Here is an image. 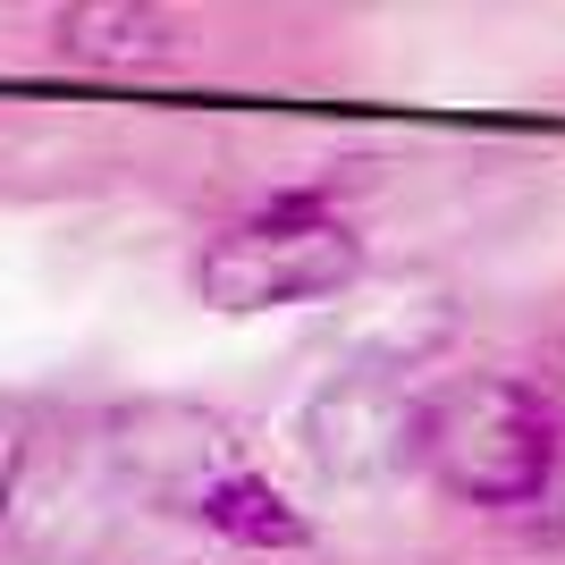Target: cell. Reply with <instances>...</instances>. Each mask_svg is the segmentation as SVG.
Here are the masks:
<instances>
[{"label": "cell", "instance_id": "cell-4", "mask_svg": "<svg viewBox=\"0 0 565 565\" xmlns=\"http://www.w3.org/2000/svg\"><path fill=\"white\" fill-rule=\"evenodd\" d=\"M194 523L220 532L228 548H262V557H279V548H312V515L270 481V472H254V465L212 472V481L194 490Z\"/></svg>", "mask_w": 565, "mask_h": 565}, {"label": "cell", "instance_id": "cell-6", "mask_svg": "<svg viewBox=\"0 0 565 565\" xmlns=\"http://www.w3.org/2000/svg\"><path fill=\"white\" fill-rule=\"evenodd\" d=\"M523 380L541 388V405H548V414H557V423H565V338H557V347H541V363H532V372H523Z\"/></svg>", "mask_w": 565, "mask_h": 565}, {"label": "cell", "instance_id": "cell-5", "mask_svg": "<svg viewBox=\"0 0 565 565\" xmlns=\"http://www.w3.org/2000/svg\"><path fill=\"white\" fill-rule=\"evenodd\" d=\"M25 465H34V414H25L18 397H0V532H9V515H18Z\"/></svg>", "mask_w": 565, "mask_h": 565}, {"label": "cell", "instance_id": "cell-2", "mask_svg": "<svg viewBox=\"0 0 565 565\" xmlns=\"http://www.w3.org/2000/svg\"><path fill=\"white\" fill-rule=\"evenodd\" d=\"M354 279H363V236L330 203V186L270 194L245 220H228L220 236H203V254H194V296L212 312L321 305V296H338Z\"/></svg>", "mask_w": 565, "mask_h": 565}, {"label": "cell", "instance_id": "cell-3", "mask_svg": "<svg viewBox=\"0 0 565 565\" xmlns=\"http://www.w3.org/2000/svg\"><path fill=\"white\" fill-rule=\"evenodd\" d=\"M186 18L178 9H136V0H85V9H51V51L68 68L94 76H152L186 60Z\"/></svg>", "mask_w": 565, "mask_h": 565}, {"label": "cell", "instance_id": "cell-1", "mask_svg": "<svg viewBox=\"0 0 565 565\" xmlns=\"http://www.w3.org/2000/svg\"><path fill=\"white\" fill-rule=\"evenodd\" d=\"M565 423L523 372H456L414 397V465L472 515H515L557 481Z\"/></svg>", "mask_w": 565, "mask_h": 565}]
</instances>
